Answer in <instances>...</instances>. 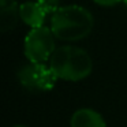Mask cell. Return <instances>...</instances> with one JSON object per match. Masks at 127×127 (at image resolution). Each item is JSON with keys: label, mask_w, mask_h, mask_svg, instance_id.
Returning a JSON list of instances; mask_svg holds the SVG:
<instances>
[{"label": "cell", "mask_w": 127, "mask_h": 127, "mask_svg": "<svg viewBox=\"0 0 127 127\" xmlns=\"http://www.w3.org/2000/svg\"><path fill=\"white\" fill-rule=\"evenodd\" d=\"M19 6L15 0H0V30L6 33L17 26Z\"/></svg>", "instance_id": "52a82bcc"}, {"label": "cell", "mask_w": 127, "mask_h": 127, "mask_svg": "<svg viewBox=\"0 0 127 127\" xmlns=\"http://www.w3.org/2000/svg\"><path fill=\"white\" fill-rule=\"evenodd\" d=\"M93 15L85 7L70 4L59 7L51 15V30L62 41H79L90 34Z\"/></svg>", "instance_id": "6da1fadb"}, {"label": "cell", "mask_w": 127, "mask_h": 127, "mask_svg": "<svg viewBox=\"0 0 127 127\" xmlns=\"http://www.w3.org/2000/svg\"><path fill=\"white\" fill-rule=\"evenodd\" d=\"M55 34L51 28L40 26L30 29L23 41V52L32 63H45L55 52Z\"/></svg>", "instance_id": "3957f363"}, {"label": "cell", "mask_w": 127, "mask_h": 127, "mask_svg": "<svg viewBox=\"0 0 127 127\" xmlns=\"http://www.w3.org/2000/svg\"><path fill=\"white\" fill-rule=\"evenodd\" d=\"M59 78L45 63H32L18 70V81L29 92H49L55 88Z\"/></svg>", "instance_id": "277c9868"}, {"label": "cell", "mask_w": 127, "mask_h": 127, "mask_svg": "<svg viewBox=\"0 0 127 127\" xmlns=\"http://www.w3.org/2000/svg\"><path fill=\"white\" fill-rule=\"evenodd\" d=\"M70 127H107L101 113L90 108H81L75 111L70 120Z\"/></svg>", "instance_id": "8992f818"}, {"label": "cell", "mask_w": 127, "mask_h": 127, "mask_svg": "<svg viewBox=\"0 0 127 127\" xmlns=\"http://www.w3.org/2000/svg\"><path fill=\"white\" fill-rule=\"evenodd\" d=\"M123 3H124V4H126V6H127V0H123Z\"/></svg>", "instance_id": "8fae6325"}, {"label": "cell", "mask_w": 127, "mask_h": 127, "mask_svg": "<svg viewBox=\"0 0 127 127\" xmlns=\"http://www.w3.org/2000/svg\"><path fill=\"white\" fill-rule=\"evenodd\" d=\"M96 4L98 6H104V7H111V6H115V4L122 3L123 0H93Z\"/></svg>", "instance_id": "9c48e42d"}, {"label": "cell", "mask_w": 127, "mask_h": 127, "mask_svg": "<svg viewBox=\"0 0 127 127\" xmlns=\"http://www.w3.org/2000/svg\"><path fill=\"white\" fill-rule=\"evenodd\" d=\"M36 1L44 8V11L48 15H52L60 7L59 6V0H36Z\"/></svg>", "instance_id": "ba28073f"}, {"label": "cell", "mask_w": 127, "mask_h": 127, "mask_svg": "<svg viewBox=\"0 0 127 127\" xmlns=\"http://www.w3.org/2000/svg\"><path fill=\"white\" fill-rule=\"evenodd\" d=\"M12 127H28V126H23V124H15V126H12Z\"/></svg>", "instance_id": "30bf717a"}, {"label": "cell", "mask_w": 127, "mask_h": 127, "mask_svg": "<svg viewBox=\"0 0 127 127\" xmlns=\"http://www.w3.org/2000/svg\"><path fill=\"white\" fill-rule=\"evenodd\" d=\"M47 15L48 14L44 11V8L37 1H26V3L19 6L21 19L23 21V23L30 26V29L44 26Z\"/></svg>", "instance_id": "5b68a950"}, {"label": "cell", "mask_w": 127, "mask_h": 127, "mask_svg": "<svg viewBox=\"0 0 127 127\" xmlns=\"http://www.w3.org/2000/svg\"><path fill=\"white\" fill-rule=\"evenodd\" d=\"M49 66L59 79L78 82L90 75L93 70L92 58L85 49L74 45H63L55 49Z\"/></svg>", "instance_id": "7a4b0ae2"}]
</instances>
